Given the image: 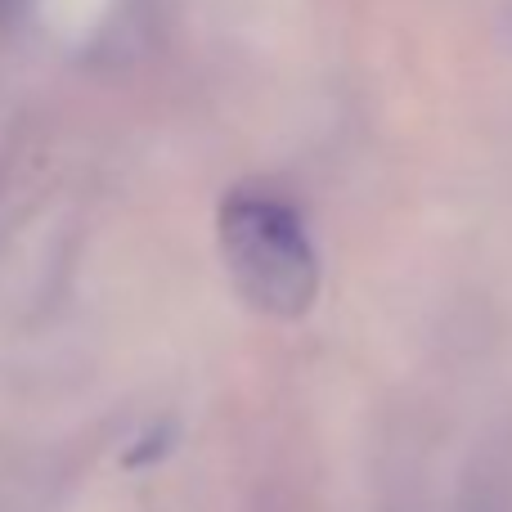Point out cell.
Here are the masks:
<instances>
[{
    "mask_svg": "<svg viewBox=\"0 0 512 512\" xmlns=\"http://www.w3.org/2000/svg\"><path fill=\"white\" fill-rule=\"evenodd\" d=\"M5 5H14V0H0V9H5Z\"/></svg>",
    "mask_w": 512,
    "mask_h": 512,
    "instance_id": "7a4b0ae2",
    "label": "cell"
},
{
    "mask_svg": "<svg viewBox=\"0 0 512 512\" xmlns=\"http://www.w3.org/2000/svg\"><path fill=\"white\" fill-rule=\"evenodd\" d=\"M221 252L239 292L274 319H297L319 292V256L301 212L274 189L243 185L216 216Z\"/></svg>",
    "mask_w": 512,
    "mask_h": 512,
    "instance_id": "6da1fadb",
    "label": "cell"
}]
</instances>
